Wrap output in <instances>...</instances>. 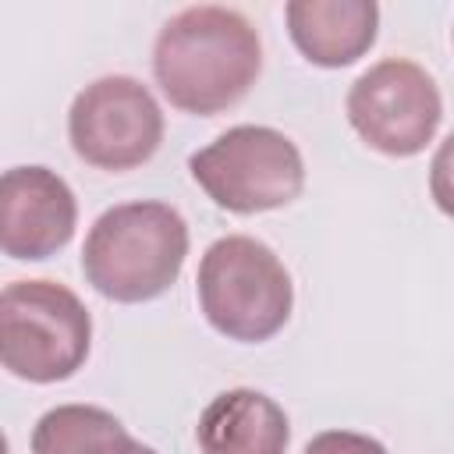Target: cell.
Returning <instances> with one entry per match:
<instances>
[{"label":"cell","mask_w":454,"mask_h":454,"mask_svg":"<svg viewBox=\"0 0 454 454\" xmlns=\"http://www.w3.org/2000/svg\"><path fill=\"white\" fill-rule=\"evenodd\" d=\"M131 454H156V450H153V447H145V443H135V447H131Z\"/></svg>","instance_id":"14"},{"label":"cell","mask_w":454,"mask_h":454,"mask_svg":"<svg viewBox=\"0 0 454 454\" xmlns=\"http://www.w3.org/2000/svg\"><path fill=\"white\" fill-rule=\"evenodd\" d=\"M92 348V316L57 280H14L0 291V362L28 383L74 376Z\"/></svg>","instance_id":"4"},{"label":"cell","mask_w":454,"mask_h":454,"mask_svg":"<svg viewBox=\"0 0 454 454\" xmlns=\"http://www.w3.org/2000/svg\"><path fill=\"white\" fill-rule=\"evenodd\" d=\"M262 71L252 21L220 4L177 11L153 43V74L170 106L213 117L248 96Z\"/></svg>","instance_id":"1"},{"label":"cell","mask_w":454,"mask_h":454,"mask_svg":"<svg viewBox=\"0 0 454 454\" xmlns=\"http://www.w3.org/2000/svg\"><path fill=\"white\" fill-rule=\"evenodd\" d=\"M284 21L309 64L348 67L376 43L380 7L372 0H291Z\"/></svg>","instance_id":"9"},{"label":"cell","mask_w":454,"mask_h":454,"mask_svg":"<svg viewBox=\"0 0 454 454\" xmlns=\"http://www.w3.org/2000/svg\"><path fill=\"white\" fill-rule=\"evenodd\" d=\"M78 227L71 184L39 163L11 167L0 177V248L11 259H50Z\"/></svg>","instance_id":"8"},{"label":"cell","mask_w":454,"mask_h":454,"mask_svg":"<svg viewBox=\"0 0 454 454\" xmlns=\"http://www.w3.org/2000/svg\"><path fill=\"white\" fill-rule=\"evenodd\" d=\"M305 454H387V447L355 429H323L305 443Z\"/></svg>","instance_id":"13"},{"label":"cell","mask_w":454,"mask_h":454,"mask_svg":"<svg viewBox=\"0 0 454 454\" xmlns=\"http://www.w3.org/2000/svg\"><path fill=\"white\" fill-rule=\"evenodd\" d=\"M195 294L206 323L238 344H262L280 333L294 305L287 266L266 241L248 234L216 238L206 248Z\"/></svg>","instance_id":"3"},{"label":"cell","mask_w":454,"mask_h":454,"mask_svg":"<svg viewBox=\"0 0 454 454\" xmlns=\"http://www.w3.org/2000/svg\"><path fill=\"white\" fill-rule=\"evenodd\" d=\"M195 184L227 213H270L294 202L305 188L298 145L266 124H234L192 153Z\"/></svg>","instance_id":"5"},{"label":"cell","mask_w":454,"mask_h":454,"mask_svg":"<svg viewBox=\"0 0 454 454\" xmlns=\"http://www.w3.org/2000/svg\"><path fill=\"white\" fill-rule=\"evenodd\" d=\"M188 255V223L170 202H121L96 216L82 248V273L110 301L138 305L174 287Z\"/></svg>","instance_id":"2"},{"label":"cell","mask_w":454,"mask_h":454,"mask_svg":"<svg viewBox=\"0 0 454 454\" xmlns=\"http://www.w3.org/2000/svg\"><path fill=\"white\" fill-rule=\"evenodd\" d=\"M344 110L369 149L404 160L433 142L443 99L426 67L404 57H387L351 82Z\"/></svg>","instance_id":"6"},{"label":"cell","mask_w":454,"mask_h":454,"mask_svg":"<svg viewBox=\"0 0 454 454\" xmlns=\"http://www.w3.org/2000/svg\"><path fill=\"white\" fill-rule=\"evenodd\" d=\"M138 440L96 404H57L32 429V454H131Z\"/></svg>","instance_id":"11"},{"label":"cell","mask_w":454,"mask_h":454,"mask_svg":"<svg viewBox=\"0 0 454 454\" xmlns=\"http://www.w3.org/2000/svg\"><path fill=\"white\" fill-rule=\"evenodd\" d=\"M195 440L202 454H287L291 422L262 390L234 387L202 408Z\"/></svg>","instance_id":"10"},{"label":"cell","mask_w":454,"mask_h":454,"mask_svg":"<svg viewBox=\"0 0 454 454\" xmlns=\"http://www.w3.org/2000/svg\"><path fill=\"white\" fill-rule=\"evenodd\" d=\"M67 138L78 160L99 170H131L163 142V110L131 74L89 82L67 110Z\"/></svg>","instance_id":"7"},{"label":"cell","mask_w":454,"mask_h":454,"mask_svg":"<svg viewBox=\"0 0 454 454\" xmlns=\"http://www.w3.org/2000/svg\"><path fill=\"white\" fill-rule=\"evenodd\" d=\"M429 195L443 216L454 220V131L436 145L429 163Z\"/></svg>","instance_id":"12"}]
</instances>
